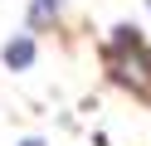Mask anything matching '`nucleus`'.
Here are the masks:
<instances>
[{"label": "nucleus", "instance_id": "nucleus-4", "mask_svg": "<svg viewBox=\"0 0 151 146\" xmlns=\"http://www.w3.org/2000/svg\"><path fill=\"white\" fill-rule=\"evenodd\" d=\"M49 19H59V0H34V10H29V24L39 29V24H49Z\"/></svg>", "mask_w": 151, "mask_h": 146}, {"label": "nucleus", "instance_id": "nucleus-3", "mask_svg": "<svg viewBox=\"0 0 151 146\" xmlns=\"http://www.w3.org/2000/svg\"><path fill=\"white\" fill-rule=\"evenodd\" d=\"M127 49H132V54L141 49V34H137V24H117V29H112V54H127Z\"/></svg>", "mask_w": 151, "mask_h": 146}, {"label": "nucleus", "instance_id": "nucleus-5", "mask_svg": "<svg viewBox=\"0 0 151 146\" xmlns=\"http://www.w3.org/2000/svg\"><path fill=\"white\" fill-rule=\"evenodd\" d=\"M20 146H44V141H34V136H29V141H20Z\"/></svg>", "mask_w": 151, "mask_h": 146}, {"label": "nucleus", "instance_id": "nucleus-1", "mask_svg": "<svg viewBox=\"0 0 151 146\" xmlns=\"http://www.w3.org/2000/svg\"><path fill=\"white\" fill-rule=\"evenodd\" d=\"M107 63H112V73H117V83H127V88H137V93H146V97H151V73H146V63H141V58L107 54Z\"/></svg>", "mask_w": 151, "mask_h": 146}, {"label": "nucleus", "instance_id": "nucleus-2", "mask_svg": "<svg viewBox=\"0 0 151 146\" xmlns=\"http://www.w3.org/2000/svg\"><path fill=\"white\" fill-rule=\"evenodd\" d=\"M29 58H34V39L29 34H20V39L5 44V63H10V68H29Z\"/></svg>", "mask_w": 151, "mask_h": 146}]
</instances>
